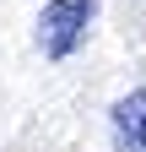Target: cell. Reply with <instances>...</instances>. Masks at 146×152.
<instances>
[{"label":"cell","instance_id":"7a4b0ae2","mask_svg":"<svg viewBox=\"0 0 146 152\" xmlns=\"http://www.w3.org/2000/svg\"><path fill=\"white\" fill-rule=\"evenodd\" d=\"M108 136H114V152H146V87L124 92L108 109Z\"/></svg>","mask_w":146,"mask_h":152},{"label":"cell","instance_id":"6da1fadb","mask_svg":"<svg viewBox=\"0 0 146 152\" xmlns=\"http://www.w3.org/2000/svg\"><path fill=\"white\" fill-rule=\"evenodd\" d=\"M92 22H98V0H49L38 11V49H43V60H70L87 44Z\"/></svg>","mask_w":146,"mask_h":152}]
</instances>
